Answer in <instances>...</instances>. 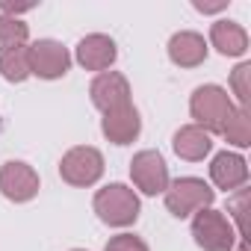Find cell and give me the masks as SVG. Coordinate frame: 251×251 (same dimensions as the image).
<instances>
[{
  "mask_svg": "<svg viewBox=\"0 0 251 251\" xmlns=\"http://www.w3.org/2000/svg\"><path fill=\"white\" fill-rule=\"evenodd\" d=\"M189 112L195 118V127H201L204 133H222L225 121L233 112L230 95L222 86H198L189 98Z\"/></svg>",
  "mask_w": 251,
  "mask_h": 251,
  "instance_id": "6da1fadb",
  "label": "cell"
},
{
  "mask_svg": "<svg viewBox=\"0 0 251 251\" xmlns=\"http://www.w3.org/2000/svg\"><path fill=\"white\" fill-rule=\"evenodd\" d=\"M95 213L109 227H127L139 219V198L130 186L109 183L95 195Z\"/></svg>",
  "mask_w": 251,
  "mask_h": 251,
  "instance_id": "7a4b0ae2",
  "label": "cell"
},
{
  "mask_svg": "<svg viewBox=\"0 0 251 251\" xmlns=\"http://www.w3.org/2000/svg\"><path fill=\"white\" fill-rule=\"evenodd\" d=\"M213 198H216V192L201 177H180V180L169 183V189H166V207L177 219H186L198 210H207L213 204Z\"/></svg>",
  "mask_w": 251,
  "mask_h": 251,
  "instance_id": "3957f363",
  "label": "cell"
},
{
  "mask_svg": "<svg viewBox=\"0 0 251 251\" xmlns=\"http://www.w3.org/2000/svg\"><path fill=\"white\" fill-rule=\"evenodd\" d=\"M192 236L198 248L204 251H233L236 248V230L219 210H198L192 219Z\"/></svg>",
  "mask_w": 251,
  "mask_h": 251,
  "instance_id": "277c9868",
  "label": "cell"
},
{
  "mask_svg": "<svg viewBox=\"0 0 251 251\" xmlns=\"http://www.w3.org/2000/svg\"><path fill=\"white\" fill-rule=\"evenodd\" d=\"M59 175L65 183L71 186H92L100 180L103 175V157L98 148L92 145H80V148H71L62 163H59Z\"/></svg>",
  "mask_w": 251,
  "mask_h": 251,
  "instance_id": "5b68a950",
  "label": "cell"
},
{
  "mask_svg": "<svg viewBox=\"0 0 251 251\" xmlns=\"http://www.w3.org/2000/svg\"><path fill=\"white\" fill-rule=\"evenodd\" d=\"M30 74L42 77V80H59L68 74V65H71V56L68 50L53 42V39H39L33 42L30 48Z\"/></svg>",
  "mask_w": 251,
  "mask_h": 251,
  "instance_id": "8992f818",
  "label": "cell"
},
{
  "mask_svg": "<svg viewBox=\"0 0 251 251\" xmlns=\"http://www.w3.org/2000/svg\"><path fill=\"white\" fill-rule=\"evenodd\" d=\"M89 95H92V103L106 115V112H115L121 106H130V83L124 74L118 71H103L92 80L89 86Z\"/></svg>",
  "mask_w": 251,
  "mask_h": 251,
  "instance_id": "52a82bcc",
  "label": "cell"
},
{
  "mask_svg": "<svg viewBox=\"0 0 251 251\" xmlns=\"http://www.w3.org/2000/svg\"><path fill=\"white\" fill-rule=\"evenodd\" d=\"M130 177L145 195H160L169 189V166L157 151H139L130 160Z\"/></svg>",
  "mask_w": 251,
  "mask_h": 251,
  "instance_id": "ba28073f",
  "label": "cell"
},
{
  "mask_svg": "<svg viewBox=\"0 0 251 251\" xmlns=\"http://www.w3.org/2000/svg\"><path fill=\"white\" fill-rule=\"evenodd\" d=\"M0 192L15 204H24V201L36 198V192H39V175L33 172V166H27L21 160H9L0 166Z\"/></svg>",
  "mask_w": 251,
  "mask_h": 251,
  "instance_id": "9c48e42d",
  "label": "cell"
},
{
  "mask_svg": "<svg viewBox=\"0 0 251 251\" xmlns=\"http://www.w3.org/2000/svg\"><path fill=\"white\" fill-rule=\"evenodd\" d=\"M100 130H103V136H106L112 145H130V142L142 133L139 109L130 103V106H121V109H115V112H106L103 121H100Z\"/></svg>",
  "mask_w": 251,
  "mask_h": 251,
  "instance_id": "30bf717a",
  "label": "cell"
},
{
  "mask_svg": "<svg viewBox=\"0 0 251 251\" xmlns=\"http://www.w3.org/2000/svg\"><path fill=\"white\" fill-rule=\"evenodd\" d=\"M115 56H118V48L103 33H92V36L80 39V45H77V62L86 71H100L103 74L115 62Z\"/></svg>",
  "mask_w": 251,
  "mask_h": 251,
  "instance_id": "8fae6325",
  "label": "cell"
},
{
  "mask_svg": "<svg viewBox=\"0 0 251 251\" xmlns=\"http://www.w3.org/2000/svg\"><path fill=\"white\" fill-rule=\"evenodd\" d=\"M210 177H213V183L219 189L233 192V189L245 186V180H248V163H245V157H239L233 151H222V154L213 157Z\"/></svg>",
  "mask_w": 251,
  "mask_h": 251,
  "instance_id": "7c38bea8",
  "label": "cell"
},
{
  "mask_svg": "<svg viewBox=\"0 0 251 251\" xmlns=\"http://www.w3.org/2000/svg\"><path fill=\"white\" fill-rule=\"evenodd\" d=\"M169 59L175 65H180V68H198L207 59V42H204V36H198L192 30L175 33L169 39Z\"/></svg>",
  "mask_w": 251,
  "mask_h": 251,
  "instance_id": "4fadbf2b",
  "label": "cell"
},
{
  "mask_svg": "<svg viewBox=\"0 0 251 251\" xmlns=\"http://www.w3.org/2000/svg\"><path fill=\"white\" fill-rule=\"evenodd\" d=\"M172 148L180 160H189V163H198L210 154L213 148V139L210 133H204L201 127H195V124H186V127H180L172 139Z\"/></svg>",
  "mask_w": 251,
  "mask_h": 251,
  "instance_id": "5bb4252c",
  "label": "cell"
},
{
  "mask_svg": "<svg viewBox=\"0 0 251 251\" xmlns=\"http://www.w3.org/2000/svg\"><path fill=\"white\" fill-rule=\"evenodd\" d=\"M210 42L222 56H242L248 50V33L236 21H216L210 27Z\"/></svg>",
  "mask_w": 251,
  "mask_h": 251,
  "instance_id": "9a60e30c",
  "label": "cell"
},
{
  "mask_svg": "<svg viewBox=\"0 0 251 251\" xmlns=\"http://www.w3.org/2000/svg\"><path fill=\"white\" fill-rule=\"evenodd\" d=\"M0 74L9 83H24L30 77V50L27 48H6L0 50Z\"/></svg>",
  "mask_w": 251,
  "mask_h": 251,
  "instance_id": "2e32d148",
  "label": "cell"
},
{
  "mask_svg": "<svg viewBox=\"0 0 251 251\" xmlns=\"http://www.w3.org/2000/svg\"><path fill=\"white\" fill-rule=\"evenodd\" d=\"M225 139L236 148H248L251 145V121H248V109H233L230 118L225 121Z\"/></svg>",
  "mask_w": 251,
  "mask_h": 251,
  "instance_id": "e0dca14e",
  "label": "cell"
},
{
  "mask_svg": "<svg viewBox=\"0 0 251 251\" xmlns=\"http://www.w3.org/2000/svg\"><path fill=\"white\" fill-rule=\"evenodd\" d=\"M30 39V27L21 18L12 15H0V48H24Z\"/></svg>",
  "mask_w": 251,
  "mask_h": 251,
  "instance_id": "ac0fdd59",
  "label": "cell"
},
{
  "mask_svg": "<svg viewBox=\"0 0 251 251\" xmlns=\"http://www.w3.org/2000/svg\"><path fill=\"white\" fill-rule=\"evenodd\" d=\"M248 74H251V65H248V62L236 65V68H233V74H230V86H233V95L239 98L242 109L248 106Z\"/></svg>",
  "mask_w": 251,
  "mask_h": 251,
  "instance_id": "d6986e66",
  "label": "cell"
},
{
  "mask_svg": "<svg viewBox=\"0 0 251 251\" xmlns=\"http://www.w3.org/2000/svg\"><path fill=\"white\" fill-rule=\"evenodd\" d=\"M103 251H148V245H145V239H139L133 233H118L106 242Z\"/></svg>",
  "mask_w": 251,
  "mask_h": 251,
  "instance_id": "ffe728a7",
  "label": "cell"
},
{
  "mask_svg": "<svg viewBox=\"0 0 251 251\" xmlns=\"http://www.w3.org/2000/svg\"><path fill=\"white\" fill-rule=\"evenodd\" d=\"M245 198H248L245 189H239L236 198H230V213H233V219H236V225H239V236H242V239H245Z\"/></svg>",
  "mask_w": 251,
  "mask_h": 251,
  "instance_id": "44dd1931",
  "label": "cell"
},
{
  "mask_svg": "<svg viewBox=\"0 0 251 251\" xmlns=\"http://www.w3.org/2000/svg\"><path fill=\"white\" fill-rule=\"evenodd\" d=\"M192 6H195L198 12H222L227 3H225V0H219V3H204V0H192Z\"/></svg>",
  "mask_w": 251,
  "mask_h": 251,
  "instance_id": "7402d4cb",
  "label": "cell"
},
{
  "mask_svg": "<svg viewBox=\"0 0 251 251\" xmlns=\"http://www.w3.org/2000/svg\"><path fill=\"white\" fill-rule=\"evenodd\" d=\"M236 251H248V242H245V239H242V242H239V248H236Z\"/></svg>",
  "mask_w": 251,
  "mask_h": 251,
  "instance_id": "603a6c76",
  "label": "cell"
},
{
  "mask_svg": "<svg viewBox=\"0 0 251 251\" xmlns=\"http://www.w3.org/2000/svg\"><path fill=\"white\" fill-rule=\"evenodd\" d=\"M74 251H83V248H74Z\"/></svg>",
  "mask_w": 251,
  "mask_h": 251,
  "instance_id": "cb8c5ba5",
  "label": "cell"
}]
</instances>
